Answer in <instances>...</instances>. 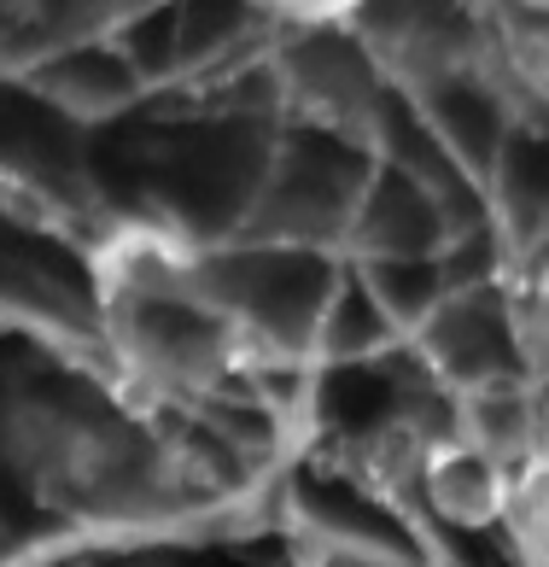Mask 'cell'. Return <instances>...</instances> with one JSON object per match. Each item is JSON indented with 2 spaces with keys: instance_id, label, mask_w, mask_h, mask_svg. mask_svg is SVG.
Listing matches in <instances>:
<instances>
[{
  "instance_id": "7a4b0ae2",
  "label": "cell",
  "mask_w": 549,
  "mask_h": 567,
  "mask_svg": "<svg viewBox=\"0 0 549 567\" xmlns=\"http://www.w3.org/2000/svg\"><path fill=\"white\" fill-rule=\"evenodd\" d=\"M287 94L310 123L322 130H340V123L363 117L374 106V65L363 59L351 35L322 30L304 35L299 48L287 53Z\"/></svg>"
},
{
  "instance_id": "6da1fadb",
  "label": "cell",
  "mask_w": 549,
  "mask_h": 567,
  "mask_svg": "<svg viewBox=\"0 0 549 567\" xmlns=\"http://www.w3.org/2000/svg\"><path fill=\"white\" fill-rule=\"evenodd\" d=\"M89 287L123 392L141 404L205 398L246 357V333L210 264L164 228L135 223L105 235L89 251Z\"/></svg>"
},
{
  "instance_id": "277c9868",
  "label": "cell",
  "mask_w": 549,
  "mask_h": 567,
  "mask_svg": "<svg viewBox=\"0 0 549 567\" xmlns=\"http://www.w3.org/2000/svg\"><path fill=\"white\" fill-rule=\"evenodd\" d=\"M503 328L532 381H549V235L526 240L497 281Z\"/></svg>"
},
{
  "instance_id": "3957f363",
  "label": "cell",
  "mask_w": 549,
  "mask_h": 567,
  "mask_svg": "<svg viewBox=\"0 0 549 567\" xmlns=\"http://www.w3.org/2000/svg\"><path fill=\"white\" fill-rule=\"evenodd\" d=\"M509 486L515 480L485 451L462 445L456 433L433 439L427 462H421V497H427V509L462 533H485L497 520H509Z\"/></svg>"
}]
</instances>
